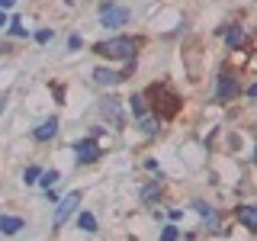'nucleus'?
<instances>
[{"instance_id": "7ed1b4c3", "label": "nucleus", "mask_w": 257, "mask_h": 241, "mask_svg": "<svg viewBox=\"0 0 257 241\" xmlns=\"http://www.w3.org/2000/svg\"><path fill=\"white\" fill-rule=\"evenodd\" d=\"M100 23L109 26V29L125 26V23H128V10H125V7H116V4H103L100 7Z\"/></svg>"}, {"instance_id": "f257e3e1", "label": "nucleus", "mask_w": 257, "mask_h": 241, "mask_svg": "<svg viewBox=\"0 0 257 241\" xmlns=\"http://www.w3.org/2000/svg\"><path fill=\"white\" fill-rule=\"evenodd\" d=\"M139 39H128V36H116V39H106V42H96L93 52L103 55V58H132L139 52Z\"/></svg>"}, {"instance_id": "4468645a", "label": "nucleus", "mask_w": 257, "mask_h": 241, "mask_svg": "<svg viewBox=\"0 0 257 241\" xmlns=\"http://www.w3.org/2000/svg\"><path fill=\"white\" fill-rule=\"evenodd\" d=\"M225 42H228V48H241V45H244V32H241V26H231L228 36H225Z\"/></svg>"}, {"instance_id": "bb28decb", "label": "nucleus", "mask_w": 257, "mask_h": 241, "mask_svg": "<svg viewBox=\"0 0 257 241\" xmlns=\"http://www.w3.org/2000/svg\"><path fill=\"white\" fill-rule=\"evenodd\" d=\"M16 4V0H0V7H13Z\"/></svg>"}, {"instance_id": "a878e982", "label": "nucleus", "mask_w": 257, "mask_h": 241, "mask_svg": "<svg viewBox=\"0 0 257 241\" xmlns=\"http://www.w3.org/2000/svg\"><path fill=\"white\" fill-rule=\"evenodd\" d=\"M7 26V13H0V29H4Z\"/></svg>"}, {"instance_id": "423d86ee", "label": "nucleus", "mask_w": 257, "mask_h": 241, "mask_svg": "<svg viewBox=\"0 0 257 241\" xmlns=\"http://www.w3.org/2000/svg\"><path fill=\"white\" fill-rule=\"evenodd\" d=\"M74 158H77V164H93V161L100 158V145H96V139L74 142Z\"/></svg>"}, {"instance_id": "4be33fe9", "label": "nucleus", "mask_w": 257, "mask_h": 241, "mask_svg": "<svg viewBox=\"0 0 257 241\" xmlns=\"http://www.w3.org/2000/svg\"><path fill=\"white\" fill-rule=\"evenodd\" d=\"M48 39H52V29H42V32H36V42H48Z\"/></svg>"}, {"instance_id": "6e6552de", "label": "nucleus", "mask_w": 257, "mask_h": 241, "mask_svg": "<svg viewBox=\"0 0 257 241\" xmlns=\"http://www.w3.org/2000/svg\"><path fill=\"white\" fill-rule=\"evenodd\" d=\"M55 135H58V119H42V123H39L36 129H32V139L36 142H48V139H55Z\"/></svg>"}, {"instance_id": "f03ea898", "label": "nucleus", "mask_w": 257, "mask_h": 241, "mask_svg": "<svg viewBox=\"0 0 257 241\" xmlns=\"http://www.w3.org/2000/svg\"><path fill=\"white\" fill-rule=\"evenodd\" d=\"M148 96H151V100H155L158 106H161V112H164V116H174V112L180 109V100H177V96H174L171 90H167L164 84L151 87V90H148Z\"/></svg>"}, {"instance_id": "aec40b11", "label": "nucleus", "mask_w": 257, "mask_h": 241, "mask_svg": "<svg viewBox=\"0 0 257 241\" xmlns=\"http://www.w3.org/2000/svg\"><path fill=\"white\" fill-rule=\"evenodd\" d=\"M10 36H16V39L26 36V29H23V23H20V20H13V23H10Z\"/></svg>"}, {"instance_id": "b1692460", "label": "nucleus", "mask_w": 257, "mask_h": 241, "mask_svg": "<svg viewBox=\"0 0 257 241\" xmlns=\"http://www.w3.org/2000/svg\"><path fill=\"white\" fill-rule=\"evenodd\" d=\"M247 96H254V100H257V80H254L251 87H247Z\"/></svg>"}, {"instance_id": "6ab92c4d", "label": "nucleus", "mask_w": 257, "mask_h": 241, "mask_svg": "<svg viewBox=\"0 0 257 241\" xmlns=\"http://www.w3.org/2000/svg\"><path fill=\"white\" fill-rule=\"evenodd\" d=\"M180 238V231H177V225H167L164 231H161V241H177Z\"/></svg>"}, {"instance_id": "20e7f679", "label": "nucleus", "mask_w": 257, "mask_h": 241, "mask_svg": "<svg viewBox=\"0 0 257 241\" xmlns=\"http://www.w3.org/2000/svg\"><path fill=\"white\" fill-rule=\"evenodd\" d=\"M238 96V80L228 74V71H222L219 74V84H215V100L219 103H231Z\"/></svg>"}, {"instance_id": "f3484780", "label": "nucleus", "mask_w": 257, "mask_h": 241, "mask_svg": "<svg viewBox=\"0 0 257 241\" xmlns=\"http://www.w3.org/2000/svg\"><path fill=\"white\" fill-rule=\"evenodd\" d=\"M77 225H80L84 231H96V219H93L90 212H80V215H77Z\"/></svg>"}, {"instance_id": "1a4fd4ad", "label": "nucleus", "mask_w": 257, "mask_h": 241, "mask_svg": "<svg viewBox=\"0 0 257 241\" xmlns=\"http://www.w3.org/2000/svg\"><path fill=\"white\" fill-rule=\"evenodd\" d=\"M122 77L125 74H119V71H112V68H96L93 71V80H96V84H103V87H116Z\"/></svg>"}, {"instance_id": "ddd939ff", "label": "nucleus", "mask_w": 257, "mask_h": 241, "mask_svg": "<svg viewBox=\"0 0 257 241\" xmlns=\"http://www.w3.org/2000/svg\"><path fill=\"white\" fill-rule=\"evenodd\" d=\"M193 206H196V212L203 215V219H206L209 225H212V228H215V225H219V215H215V209L209 206V203H193Z\"/></svg>"}, {"instance_id": "dca6fc26", "label": "nucleus", "mask_w": 257, "mask_h": 241, "mask_svg": "<svg viewBox=\"0 0 257 241\" xmlns=\"http://www.w3.org/2000/svg\"><path fill=\"white\" fill-rule=\"evenodd\" d=\"M128 106H132V112H135V116H145V112H148V100H145L142 93H135L132 100H128Z\"/></svg>"}, {"instance_id": "9d476101", "label": "nucleus", "mask_w": 257, "mask_h": 241, "mask_svg": "<svg viewBox=\"0 0 257 241\" xmlns=\"http://www.w3.org/2000/svg\"><path fill=\"white\" fill-rule=\"evenodd\" d=\"M238 219L247 231H257V206H238Z\"/></svg>"}, {"instance_id": "cd10ccee", "label": "nucleus", "mask_w": 257, "mask_h": 241, "mask_svg": "<svg viewBox=\"0 0 257 241\" xmlns=\"http://www.w3.org/2000/svg\"><path fill=\"white\" fill-rule=\"evenodd\" d=\"M251 161H254V164H257V145H254V155H251Z\"/></svg>"}, {"instance_id": "412c9836", "label": "nucleus", "mask_w": 257, "mask_h": 241, "mask_svg": "<svg viewBox=\"0 0 257 241\" xmlns=\"http://www.w3.org/2000/svg\"><path fill=\"white\" fill-rule=\"evenodd\" d=\"M36 177H42V171H39V167H26L23 180H26V183H36Z\"/></svg>"}, {"instance_id": "f8f14e48", "label": "nucleus", "mask_w": 257, "mask_h": 241, "mask_svg": "<svg viewBox=\"0 0 257 241\" xmlns=\"http://www.w3.org/2000/svg\"><path fill=\"white\" fill-rule=\"evenodd\" d=\"M20 228H23L20 215H0V231H4V235H16Z\"/></svg>"}, {"instance_id": "5701e85b", "label": "nucleus", "mask_w": 257, "mask_h": 241, "mask_svg": "<svg viewBox=\"0 0 257 241\" xmlns=\"http://www.w3.org/2000/svg\"><path fill=\"white\" fill-rule=\"evenodd\" d=\"M68 48H71V52H74V48H80V36H71V39H68Z\"/></svg>"}, {"instance_id": "2eb2a0df", "label": "nucleus", "mask_w": 257, "mask_h": 241, "mask_svg": "<svg viewBox=\"0 0 257 241\" xmlns=\"http://www.w3.org/2000/svg\"><path fill=\"white\" fill-rule=\"evenodd\" d=\"M158 196H161V183H148V187L142 190V203L148 206V203H158Z\"/></svg>"}, {"instance_id": "9b49d317", "label": "nucleus", "mask_w": 257, "mask_h": 241, "mask_svg": "<svg viewBox=\"0 0 257 241\" xmlns=\"http://www.w3.org/2000/svg\"><path fill=\"white\" fill-rule=\"evenodd\" d=\"M139 129H142L145 135H158L161 132V119L151 116V112H145V116H139Z\"/></svg>"}, {"instance_id": "39448f33", "label": "nucleus", "mask_w": 257, "mask_h": 241, "mask_svg": "<svg viewBox=\"0 0 257 241\" xmlns=\"http://www.w3.org/2000/svg\"><path fill=\"white\" fill-rule=\"evenodd\" d=\"M77 203H80V193H77V190L58 199V206H55V219H52V222H55V228H61V225H64V219H68V215L77 209Z\"/></svg>"}, {"instance_id": "393cba45", "label": "nucleus", "mask_w": 257, "mask_h": 241, "mask_svg": "<svg viewBox=\"0 0 257 241\" xmlns=\"http://www.w3.org/2000/svg\"><path fill=\"white\" fill-rule=\"evenodd\" d=\"M4 106H7V96H4V93H0V112H4Z\"/></svg>"}, {"instance_id": "a211bd4d", "label": "nucleus", "mask_w": 257, "mask_h": 241, "mask_svg": "<svg viewBox=\"0 0 257 241\" xmlns=\"http://www.w3.org/2000/svg\"><path fill=\"white\" fill-rule=\"evenodd\" d=\"M55 180H58V171H42V180H39V183H42L45 190H52Z\"/></svg>"}, {"instance_id": "0eeeda50", "label": "nucleus", "mask_w": 257, "mask_h": 241, "mask_svg": "<svg viewBox=\"0 0 257 241\" xmlns=\"http://www.w3.org/2000/svg\"><path fill=\"white\" fill-rule=\"evenodd\" d=\"M100 112H103V116H106V119H109V123L116 126V129L125 123V119H122V103H119V100H112V96H106V100L100 103Z\"/></svg>"}]
</instances>
